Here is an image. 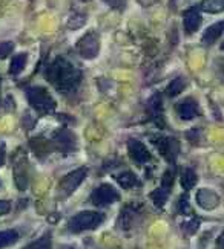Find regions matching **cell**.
I'll return each mask as SVG.
<instances>
[{
	"label": "cell",
	"mask_w": 224,
	"mask_h": 249,
	"mask_svg": "<svg viewBox=\"0 0 224 249\" xmlns=\"http://www.w3.org/2000/svg\"><path fill=\"white\" fill-rule=\"evenodd\" d=\"M14 51V45L11 41H0V58L8 57Z\"/></svg>",
	"instance_id": "23"
},
{
	"label": "cell",
	"mask_w": 224,
	"mask_h": 249,
	"mask_svg": "<svg viewBox=\"0 0 224 249\" xmlns=\"http://www.w3.org/2000/svg\"><path fill=\"white\" fill-rule=\"evenodd\" d=\"M127 147H129V153L132 156L134 160H137L138 164H146V162L151 160V153H149V150L144 147V144H142L140 141H135V139H131L129 142H127Z\"/></svg>",
	"instance_id": "7"
},
{
	"label": "cell",
	"mask_w": 224,
	"mask_h": 249,
	"mask_svg": "<svg viewBox=\"0 0 224 249\" xmlns=\"http://www.w3.org/2000/svg\"><path fill=\"white\" fill-rule=\"evenodd\" d=\"M26 96H28L29 104L40 113H51L56 109V101L51 98L48 90L43 88H39V86L29 88L26 92Z\"/></svg>",
	"instance_id": "3"
},
{
	"label": "cell",
	"mask_w": 224,
	"mask_h": 249,
	"mask_svg": "<svg viewBox=\"0 0 224 249\" xmlns=\"http://www.w3.org/2000/svg\"><path fill=\"white\" fill-rule=\"evenodd\" d=\"M223 8H224V0H203L201 3V9L210 14L221 13Z\"/></svg>",
	"instance_id": "15"
},
{
	"label": "cell",
	"mask_w": 224,
	"mask_h": 249,
	"mask_svg": "<svg viewBox=\"0 0 224 249\" xmlns=\"http://www.w3.org/2000/svg\"><path fill=\"white\" fill-rule=\"evenodd\" d=\"M223 34V21H217L215 25H212L209 26L206 31H204V34H203V43H204L206 46H210L213 45Z\"/></svg>",
	"instance_id": "12"
},
{
	"label": "cell",
	"mask_w": 224,
	"mask_h": 249,
	"mask_svg": "<svg viewBox=\"0 0 224 249\" xmlns=\"http://www.w3.org/2000/svg\"><path fill=\"white\" fill-rule=\"evenodd\" d=\"M77 51L83 58H95L99 55L100 51V41H99V36L95 32H88L84 34L79 41H77Z\"/></svg>",
	"instance_id": "4"
},
{
	"label": "cell",
	"mask_w": 224,
	"mask_h": 249,
	"mask_svg": "<svg viewBox=\"0 0 224 249\" xmlns=\"http://www.w3.org/2000/svg\"><path fill=\"white\" fill-rule=\"evenodd\" d=\"M86 171H88L86 168H79V170H74L72 173H69L66 178H63L59 185L61 196H69V194L80 185L81 180L86 178Z\"/></svg>",
	"instance_id": "5"
},
{
	"label": "cell",
	"mask_w": 224,
	"mask_h": 249,
	"mask_svg": "<svg viewBox=\"0 0 224 249\" xmlns=\"http://www.w3.org/2000/svg\"><path fill=\"white\" fill-rule=\"evenodd\" d=\"M197 200H198L200 207L204 210H213L220 203L218 194H215L210 190H200L197 193Z\"/></svg>",
	"instance_id": "10"
},
{
	"label": "cell",
	"mask_w": 224,
	"mask_h": 249,
	"mask_svg": "<svg viewBox=\"0 0 224 249\" xmlns=\"http://www.w3.org/2000/svg\"><path fill=\"white\" fill-rule=\"evenodd\" d=\"M19 239V234L17 231L14 230H6V231H0V249L5 248V246H9L16 243Z\"/></svg>",
	"instance_id": "18"
},
{
	"label": "cell",
	"mask_w": 224,
	"mask_h": 249,
	"mask_svg": "<svg viewBox=\"0 0 224 249\" xmlns=\"http://www.w3.org/2000/svg\"><path fill=\"white\" fill-rule=\"evenodd\" d=\"M114 178H115V180L119 182L123 188H131V187H134V185H137V183H138L135 175H134V173H131V171H124V173H122V175H117Z\"/></svg>",
	"instance_id": "14"
},
{
	"label": "cell",
	"mask_w": 224,
	"mask_h": 249,
	"mask_svg": "<svg viewBox=\"0 0 224 249\" xmlns=\"http://www.w3.org/2000/svg\"><path fill=\"white\" fill-rule=\"evenodd\" d=\"M84 23H86V17L81 16V14H76L68 20V28L77 29V28H81Z\"/></svg>",
	"instance_id": "22"
},
{
	"label": "cell",
	"mask_w": 224,
	"mask_h": 249,
	"mask_svg": "<svg viewBox=\"0 0 224 249\" xmlns=\"http://www.w3.org/2000/svg\"><path fill=\"white\" fill-rule=\"evenodd\" d=\"M56 142L59 144V148L61 151H72L76 148V136L69 130H60L56 135Z\"/></svg>",
	"instance_id": "11"
},
{
	"label": "cell",
	"mask_w": 224,
	"mask_h": 249,
	"mask_svg": "<svg viewBox=\"0 0 224 249\" xmlns=\"http://www.w3.org/2000/svg\"><path fill=\"white\" fill-rule=\"evenodd\" d=\"M172 179H174V175L170 171H167L166 175H164V178H163V188H167L169 190L170 183H172Z\"/></svg>",
	"instance_id": "27"
},
{
	"label": "cell",
	"mask_w": 224,
	"mask_h": 249,
	"mask_svg": "<svg viewBox=\"0 0 224 249\" xmlns=\"http://www.w3.org/2000/svg\"><path fill=\"white\" fill-rule=\"evenodd\" d=\"M197 183V175L195 171L192 168H186L183 171V175H181V185H183L184 190H190L194 188Z\"/></svg>",
	"instance_id": "16"
},
{
	"label": "cell",
	"mask_w": 224,
	"mask_h": 249,
	"mask_svg": "<svg viewBox=\"0 0 224 249\" xmlns=\"http://www.w3.org/2000/svg\"><path fill=\"white\" fill-rule=\"evenodd\" d=\"M117 200H120L119 191H117L114 187L108 185V183L100 185L97 190H94V193H92V202L95 205H99V207H102V205H109V203L117 202Z\"/></svg>",
	"instance_id": "6"
},
{
	"label": "cell",
	"mask_w": 224,
	"mask_h": 249,
	"mask_svg": "<svg viewBox=\"0 0 224 249\" xmlns=\"http://www.w3.org/2000/svg\"><path fill=\"white\" fill-rule=\"evenodd\" d=\"M160 150H162L163 156H166L169 160H174L175 156L178 155V142L172 138H163Z\"/></svg>",
	"instance_id": "13"
},
{
	"label": "cell",
	"mask_w": 224,
	"mask_h": 249,
	"mask_svg": "<svg viewBox=\"0 0 224 249\" xmlns=\"http://www.w3.org/2000/svg\"><path fill=\"white\" fill-rule=\"evenodd\" d=\"M167 196H169V190L167 188H158L154 193H151V199L155 203V207H158V208H162L163 205L166 203Z\"/></svg>",
	"instance_id": "19"
},
{
	"label": "cell",
	"mask_w": 224,
	"mask_h": 249,
	"mask_svg": "<svg viewBox=\"0 0 224 249\" xmlns=\"http://www.w3.org/2000/svg\"><path fill=\"white\" fill-rule=\"evenodd\" d=\"M184 88H186V81L183 78H175L174 81H170V84L167 86L166 93L169 96H177L178 93L183 92Z\"/></svg>",
	"instance_id": "20"
},
{
	"label": "cell",
	"mask_w": 224,
	"mask_h": 249,
	"mask_svg": "<svg viewBox=\"0 0 224 249\" xmlns=\"http://www.w3.org/2000/svg\"><path fill=\"white\" fill-rule=\"evenodd\" d=\"M198 225H200V222H198V220L187 222V223L184 225V231H186V232H189V234L195 232V231H197V228H198Z\"/></svg>",
	"instance_id": "25"
},
{
	"label": "cell",
	"mask_w": 224,
	"mask_h": 249,
	"mask_svg": "<svg viewBox=\"0 0 224 249\" xmlns=\"http://www.w3.org/2000/svg\"><path fill=\"white\" fill-rule=\"evenodd\" d=\"M25 249H51V239L49 235L41 237V239L33 242L29 246H26Z\"/></svg>",
	"instance_id": "21"
},
{
	"label": "cell",
	"mask_w": 224,
	"mask_h": 249,
	"mask_svg": "<svg viewBox=\"0 0 224 249\" xmlns=\"http://www.w3.org/2000/svg\"><path fill=\"white\" fill-rule=\"evenodd\" d=\"M180 210H181V213H183V214L190 213V205H189V200H187V197H186V196L181 197V202H180Z\"/></svg>",
	"instance_id": "24"
},
{
	"label": "cell",
	"mask_w": 224,
	"mask_h": 249,
	"mask_svg": "<svg viewBox=\"0 0 224 249\" xmlns=\"http://www.w3.org/2000/svg\"><path fill=\"white\" fill-rule=\"evenodd\" d=\"M104 215L102 213H95V211H83L79 213L77 215L69 220L68 228L72 232H81L86 230H95L100 223H103Z\"/></svg>",
	"instance_id": "2"
},
{
	"label": "cell",
	"mask_w": 224,
	"mask_h": 249,
	"mask_svg": "<svg viewBox=\"0 0 224 249\" xmlns=\"http://www.w3.org/2000/svg\"><path fill=\"white\" fill-rule=\"evenodd\" d=\"M46 78L61 92H71L81 80V72L65 58H57L46 71Z\"/></svg>",
	"instance_id": "1"
},
{
	"label": "cell",
	"mask_w": 224,
	"mask_h": 249,
	"mask_svg": "<svg viewBox=\"0 0 224 249\" xmlns=\"http://www.w3.org/2000/svg\"><path fill=\"white\" fill-rule=\"evenodd\" d=\"M5 164V144H0V167Z\"/></svg>",
	"instance_id": "29"
},
{
	"label": "cell",
	"mask_w": 224,
	"mask_h": 249,
	"mask_svg": "<svg viewBox=\"0 0 224 249\" xmlns=\"http://www.w3.org/2000/svg\"><path fill=\"white\" fill-rule=\"evenodd\" d=\"M26 66V53H19L11 61V66H9V72L13 75H19Z\"/></svg>",
	"instance_id": "17"
},
{
	"label": "cell",
	"mask_w": 224,
	"mask_h": 249,
	"mask_svg": "<svg viewBox=\"0 0 224 249\" xmlns=\"http://www.w3.org/2000/svg\"><path fill=\"white\" fill-rule=\"evenodd\" d=\"M183 23H184V29L187 34H194V32L198 31L201 25V16H200V9L197 6H192L183 14Z\"/></svg>",
	"instance_id": "8"
},
{
	"label": "cell",
	"mask_w": 224,
	"mask_h": 249,
	"mask_svg": "<svg viewBox=\"0 0 224 249\" xmlns=\"http://www.w3.org/2000/svg\"><path fill=\"white\" fill-rule=\"evenodd\" d=\"M104 2L108 3L109 6H112V8L123 9V8H124V3H126V0H104Z\"/></svg>",
	"instance_id": "26"
},
{
	"label": "cell",
	"mask_w": 224,
	"mask_h": 249,
	"mask_svg": "<svg viewBox=\"0 0 224 249\" xmlns=\"http://www.w3.org/2000/svg\"><path fill=\"white\" fill-rule=\"evenodd\" d=\"M9 210H11V203L6 202V200H0V215L6 214Z\"/></svg>",
	"instance_id": "28"
},
{
	"label": "cell",
	"mask_w": 224,
	"mask_h": 249,
	"mask_svg": "<svg viewBox=\"0 0 224 249\" xmlns=\"http://www.w3.org/2000/svg\"><path fill=\"white\" fill-rule=\"evenodd\" d=\"M178 115L181 120H194V118L198 115V104L194 98H186L184 101H181L178 104Z\"/></svg>",
	"instance_id": "9"
}]
</instances>
